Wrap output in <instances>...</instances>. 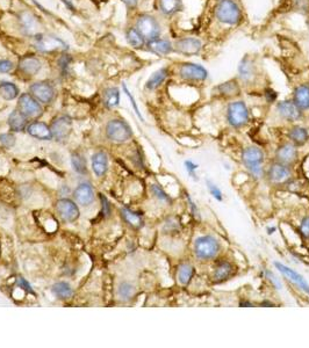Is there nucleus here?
I'll use <instances>...</instances> for the list:
<instances>
[{"label":"nucleus","mask_w":309,"mask_h":348,"mask_svg":"<svg viewBox=\"0 0 309 348\" xmlns=\"http://www.w3.org/2000/svg\"><path fill=\"white\" fill-rule=\"evenodd\" d=\"M214 15L217 21L228 26L239 25L243 18L241 7L235 0H219L215 5Z\"/></svg>","instance_id":"1"},{"label":"nucleus","mask_w":309,"mask_h":348,"mask_svg":"<svg viewBox=\"0 0 309 348\" xmlns=\"http://www.w3.org/2000/svg\"><path fill=\"white\" fill-rule=\"evenodd\" d=\"M221 245L213 236H201L194 243V254L199 260H212L220 253Z\"/></svg>","instance_id":"2"},{"label":"nucleus","mask_w":309,"mask_h":348,"mask_svg":"<svg viewBox=\"0 0 309 348\" xmlns=\"http://www.w3.org/2000/svg\"><path fill=\"white\" fill-rule=\"evenodd\" d=\"M242 160L244 165L250 171L256 179H259L264 173L263 163H264V152L257 147H249L242 152Z\"/></svg>","instance_id":"3"},{"label":"nucleus","mask_w":309,"mask_h":348,"mask_svg":"<svg viewBox=\"0 0 309 348\" xmlns=\"http://www.w3.org/2000/svg\"><path fill=\"white\" fill-rule=\"evenodd\" d=\"M135 28L139 30L147 42L158 39L162 32L157 19L150 14H141L136 20Z\"/></svg>","instance_id":"4"},{"label":"nucleus","mask_w":309,"mask_h":348,"mask_svg":"<svg viewBox=\"0 0 309 348\" xmlns=\"http://www.w3.org/2000/svg\"><path fill=\"white\" fill-rule=\"evenodd\" d=\"M227 121L232 128H242L249 122V109L243 101L229 103L227 108Z\"/></svg>","instance_id":"5"},{"label":"nucleus","mask_w":309,"mask_h":348,"mask_svg":"<svg viewBox=\"0 0 309 348\" xmlns=\"http://www.w3.org/2000/svg\"><path fill=\"white\" fill-rule=\"evenodd\" d=\"M106 135L115 143H125L131 138L133 132L127 122L122 120H112L106 125Z\"/></svg>","instance_id":"6"},{"label":"nucleus","mask_w":309,"mask_h":348,"mask_svg":"<svg viewBox=\"0 0 309 348\" xmlns=\"http://www.w3.org/2000/svg\"><path fill=\"white\" fill-rule=\"evenodd\" d=\"M35 47L41 52H57V51H67L68 45L59 37L51 35H39L35 36Z\"/></svg>","instance_id":"7"},{"label":"nucleus","mask_w":309,"mask_h":348,"mask_svg":"<svg viewBox=\"0 0 309 348\" xmlns=\"http://www.w3.org/2000/svg\"><path fill=\"white\" fill-rule=\"evenodd\" d=\"M178 75L186 82H204L208 77V71L200 64L182 63L179 66Z\"/></svg>","instance_id":"8"},{"label":"nucleus","mask_w":309,"mask_h":348,"mask_svg":"<svg viewBox=\"0 0 309 348\" xmlns=\"http://www.w3.org/2000/svg\"><path fill=\"white\" fill-rule=\"evenodd\" d=\"M18 109L28 118H37L43 113V108H42L41 103L30 93L21 94L19 97Z\"/></svg>","instance_id":"9"},{"label":"nucleus","mask_w":309,"mask_h":348,"mask_svg":"<svg viewBox=\"0 0 309 348\" xmlns=\"http://www.w3.org/2000/svg\"><path fill=\"white\" fill-rule=\"evenodd\" d=\"M173 49L180 55L196 56L202 50V42L197 37H182L174 42Z\"/></svg>","instance_id":"10"},{"label":"nucleus","mask_w":309,"mask_h":348,"mask_svg":"<svg viewBox=\"0 0 309 348\" xmlns=\"http://www.w3.org/2000/svg\"><path fill=\"white\" fill-rule=\"evenodd\" d=\"M29 93L39 102L48 105L54 100L56 91L50 83L37 82L29 87Z\"/></svg>","instance_id":"11"},{"label":"nucleus","mask_w":309,"mask_h":348,"mask_svg":"<svg viewBox=\"0 0 309 348\" xmlns=\"http://www.w3.org/2000/svg\"><path fill=\"white\" fill-rule=\"evenodd\" d=\"M50 130H51L52 137H55L58 142H63V141H66L71 133V130H72L71 118L68 115H62V116L56 117L50 125Z\"/></svg>","instance_id":"12"},{"label":"nucleus","mask_w":309,"mask_h":348,"mask_svg":"<svg viewBox=\"0 0 309 348\" xmlns=\"http://www.w3.org/2000/svg\"><path fill=\"white\" fill-rule=\"evenodd\" d=\"M41 67L42 63L37 57L33 55H26L22 56L21 58L19 59L17 70L20 72L21 75L26 76V77H33V76L39 74Z\"/></svg>","instance_id":"13"},{"label":"nucleus","mask_w":309,"mask_h":348,"mask_svg":"<svg viewBox=\"0 0 309 348\" xmlns=\"http://www.w3.org/2000/svg\"><path fill=\"white\" fill-rule=\"evenodd\" d=\"M291 175V168L281 163H276L273 165H271L268 172L269 180L272 183H276V185H280V183H284L289 180Z\"/></svg>","instance_id":"14"},{"label":"nucleus","mask_w":309,"mask_h":348,"mask_svg":"<svg viewBox=\"0 0 309 348\" xmlns=\"http://www.w3.org/2000/svg\"><path fill=\"white\" fill-rule=\"evenodd\" d=\"M56 210L58 215L67 222H74L79 217L78 206L68 198H63L57 202Z\"/></svg>","instance_id":"15"},{"label":"nucleus","mask_w":309,"mask_h":348,"mask_svg":"<svg viewBox=\"0 0 309 348\" xmlns=\"http://www.w3.org/2000/svg\"><path fill=\"white\" fill-rule=\"evenodd\" d=\"M19 21H20V26L22 32L25 33V35L27 36H34L39 35V28L40 24L37 21V19L34 17L32 13L29 12H21L18 15Z\"/></svg>","instance_id":"16"},{"label":"nucleus","mask_w":309,"mask_h":348,"mask_svg":"<svg viewBox=\"0 0 309 348\" xmlns=\"http://www.w3.org/2000/svg\"><path fill=\"white\" fill-rule=\"evenodd\" d=\"M277 112L280 117L289 122L297 121L301 117V110L295 105L294 101L285 100L279 102L277 105Z\"/></svg>","instance_id":"17"},{"label":"nucleus","mask_w":309,"mask_h":348,"mask_svg":"<svg viewBox=\"0 0 309 348\" xmlns=\"http://www.w3.org/2000/svg\"><path fill=\"white\" fill-rule=\"evenodd\" d=\"M274 265H276L277 268L279 269V271L282 275H284V276L287 277L289 281L293 282V284L299 287L301 290H303V292L306 293L307 295H309V285L307 284V281L304 280L302 275H300L299 273H296L295 270L291 269L287 266L282 265V263H280V262H276Z\"/></svg>","instance_id":"18"},{"label":"nucleus","mask_w":309,"mask_h":348,"mask_svg":"<svg viewBox=\"0 0 309 348\" xmlns=\"http://www.w3.org/2000/svg\"><path fill=\"white\" fill-rule=\"evenodd\" d=\"M146 45L149 51H151L152 53H155V55H158V56H166V55H169V53L174 51L173 44L171 43L169 40L161 39V37L148 41Z\"/></svg>","instance_id":"19"},{"label":"nucleus","mask_w":309,"mask_h":348,"mask_svg":"<svg viewBox=\"0 0 309 348\" xmlns=\"http://www.w3.org/2000/svg\"><path fill=\"white\" fill-rule=\"evenodd\" d=\"M276 158L278 163L284 164V165H292L297 159V150L295 145L293 144H284L277 150Z\"/></svg>","instance_id":"20"},{"label":"nucleus","mask_w":309,"mask_h":348,"mask_svg":"<svg viewBox=\"0 0 309 348\" xmlns=\"http://www.w3.org/2000/svg\"><path fill=\"white\" fill-rule=\"evenodd\" d=\"M27 132L30 136L35 137L41 141H50L52 140V133L50 128L43 122H33L27 127Z\"/></svg>","instance_id":"21"},{"label":"nucleus","mask_w":309,"mask_h":348,"mask_svg":"<svg viewBox=\"0 0 309 348\" xmlns=\"http://www.w3.org/2000/svg\"><path fill=\"white\" fill-rule=\"evenodd\" d=\"M215 91L217 95H220L222 98H234L241 93V87H239L237 80L231 79L216 86Z\"/></svg>","instance_id":"22"},{"label":"nucleus","mask_w":309,"mask_h":348,"mask_svg":"<svg viewBox=\"0 0 309 348\" xmlns=\"http://www.w3.org/2000/svg\"><path fill=\"white\" fill-rule=\"evenodd\" d=\"M157 6L159 12L166 17H172L184 9L182 0H157Z\"/></svg>","instance_id":"23"},{"label":"nucleus","mask_w":309,"mask_h":348,"mask_svg":"<svg viewBox=\"0 0 309 348\" xmlns=\"http://www.w3.org/2000/svg\"><path fill=\"white\" fill-rule=\"evenodd\" d=\"M75 200L78 202L79 204L83 205H89L94 198V192L89 183H82L79 185L74 192Z\"/></svg>","instance_id":"24"},{"label":"nucleus","mask_w":309,"mask_h":348,"mask_svg":"<svg viewBox=\"0 0 309 348\" xmlns=\"http://www.w3.org/2000/svg\"><path fill=\"white\" fill-rule=\"evenodd\" d=\"M28 117L25 116L19 109L13 110L9 116V125L11 130L15 132H20L28 127Z\"/></svg>","instance_id":"25"},{"label":"nucleus","mask_w":309,"mask_h":348,"mask_svg":"<svg viewBox=\"0 0 309 348\" xmlns=\"http://www.w3.org/2000/svg\"><path fill=\"white\" fill-rule=\"evenodd\" d=\"M294 103L299 107V109L308 110L309 109V86L300 85L294 91Z\"/></svg>","instance_id":"26"},{"label":"nucleus","mask_w":309,"mask_h":348,"mask_svg":"<svg viewBox=\"0 0 309 348\" xmlns=\"http://www.w3.org/2000/svg\"><path fill=\"white\" fill-rule=\"evenodd\" d=\"M234 271V266L229 261H221L216 265L214 270V281L220 284V282L226 281L227 279L230 277V275Z\"/></svg>","instance_id":"27"},{"label":"nucleus","mask_w":309,"mask_h":348,"mask_svg":"<svg viewBox=\"0 0 309 348\" xmlns=\"http://www.w3.org/2000/svg\"><path fill=\"white\" fill-rule=\"evenodd\" d=\"M238 75L244 83H250L255 76V66L249 57L242 59L238 66Z\"/></svg>","instance_id":"28"},{"label":"nucleus","mask_w":309,"mask_h":348,"mask_svg":"<svg viewBox=\"0 0 309 348\" xmlns=\"http://www.w3.org/2000/svg\"><path fill=\"white\" fill-rule=\"evenodd\" d=\"M167 76H169V70H167L166 67L159 68V70L154 72L151 77L148 79V82L146 84V87L150 91L158 89V87L161 86L164 82H165Z\"/></svg>","instance_id":"29"},{"label":"nucleus","mask_w":309,"mask_h":348,"mask_svg":"<svg viewBox=\"0 0 309 348\" xmlns=\"http://www.w3.org/2000/svg\"><path fill=\"white\" fill-rule=\"evenodd\" d=\"M108 167V159L107 156H106L104 152H98L92 157V168L94 171V173L98 175V177H101L106 173Z\"/></svg>","instance_id":"30"},{"label":"nucleus","mask_w":309,"mask_h":348,"mask_svg":"<svg viewBox=\"0 0 309 348\" xmlns=\"http://www.w3.org/2000/svg\"><path fill=\"white\" fill-rule=\"evenodd\" d=\"M126 40H127L129 45H132L135 49H142L147 43V41L144 40V37L141 35V33L135 27H131L126 32Z\"/></svg>","instance_id":"31"},{"label":"nucleus","mask_w":309,"mask_h":348,"mask_svg":"<svg viewBox=\"0 0 309 348\" xmlns=\"http://www.w3.org/2000/svg\"><path fill=\"white\" fill-rule=\"evenodd\" d=\"M288 137L295 145H303L307 143L309 140V133L307 129L302 127H294L291 129V131L288 133Z\"/></svg>","instance_id":"32"},{"label":"nucleus","mask_w":309,"mask_h":348,"mask_svg":"<svg viewBox=\"0 0 309 348\" xmlns=\"http://www.w3.org/2000/svg\"><path fill=\"white\" fill-rule=\"evenodd\" d=\"M18 95L19 89L15 84L10 82L0 83V97L5 100H13V99L18 98Z\"/></svg>","instance_id":"33"},{"label":"nucleus","mask_w":309,"mask_h":348,"mask_svg":"<svg viewBox=\"0 0 309 348\" xmlns=\"http://www.w3.org/2000/svg\"><path fill=\"white\" fill-rule=\"evenodd\" d=\"M194 275V267L190 263H181L178 268V281L181 285H189Z\"/></svg>","instance_id":"34"},{"label":"nucleus","mask_w":309,"mask_h":348,"mask_svg":"<svg viewBox=\"0 0 309 348\" xmlns=\"http://www.w3.org/2000/svg\"><path fill=\"white\" fill-rule=\"evenodd\" d=\"M104 102L108 108H114L120 102V91L116 87H110L104 93Z\"/></svg>","instance_id":"35"},{"label":"nucleus","mask_w":309,"mask_h":348,"mask_svg":"<svg viewBox=\"0 0 309 348\" xmlns=\"http://www.w3.org/2000/svg\"><path fill=\"white\" fill-rule=\"evenodd\" d=\"M122 216H123L125 221L127 222L128 224H131L132 227L141 228L143 225V220H142V217H141V215H139L137 213L132 212V210L123 208L122 209Z\"/></svg>","instance_id":"36"},{"label":"nucleus","mask_w":309,"mask_h":348,"mask_svg":"<svg viewBox=\"0 0 309 348\" xmlns=\"http://www.w3.org/2000/svg\"><path fill=\"white\" fill-rule=\"evenodd\" d=\"M52 293L58 298H62V300H68V298L72 296V289L70 285H68L67 282H58V284L54 285Z\"/></svg>","instance_id":"37"},{"label":"nucleus","mask_w":309,"mask_h":348,"mask_svg":"<svg viewBox=\"0 0 309 348\" xmlns=\"http://www.w3.org/2000/svg\"><path fill=\"white\" fill-rule=\"evenodd\" d=\"M71 164L76 172H78V173H81V174L86 173V162L82 156H79L77 154L72 155Z\"/></svg>","instance_id":"38"},{"label":"nucleus","mask_w":309,"mask_h":348,"mask_svg":"<svg viewBox=\"0 0 309 348\" xmlns=\"http://www.w3.org/2000/svg\"><path fill=\"white\" fill-rule=\"evenodd\" d=\"M134 293H135L134 287L127 284V282H123V284H121L119 287V295L123 301L131 300V298L134 296Z\"/></svg>","instance_id":"39"},{"label":"nucleus","mask_w":309,"mask_h":348,"mask_svg":"<svg viewBox=\"0 0 309 348\" xmlns=\"http://www.w3.org/2000/svg\"><path fill=\"white\" fill-rule=\"evenodd\" d=\"M151 190H152V193H154L155 196L158 198V200L164 201V202H171V198H170L169 195H167L165 192H164V190L159 186L152 185L151 186Z\"/></svg>","instance_id":"40"},{"label":"nucleus","mask_w":309,"mask_h":348,"mask_svg":"<svg viewBox=\"0 0 309 348\" xmlns=\"http://www.w3.org/2000/svg\"><path fill=\"white\" fill-rule=\"evenodd\" d=\"M0 143H2L4 148L10 149L15 144V137L11 135V133H2L0 135Z\"/></svg>","instance_id":"41"},{"label":"nucleus","mask_w":309,"mask_h":348,"mask_svg":"<svg viewBox=\"0 0 309 348\" xmlns=\"http://www.w3.org/2000/svg\"><path fill=\"white\" fill-rule=\"evenodd\" d=\"M207 186H208L209 192H211V194L213 195V197L216 198L217 201H222L223 200L222 192H221L219 187H217L216 185H214V183L211 182V181H207Z\"/></svg>","instance_id":"42"},{"label":"nucleus","mask_w":309,"mask_h":348,"mask_svg":"<svg viewBox=\"0 0 309 348\" xmlns=\"http://www.w3.org/2000/svg\"><path fill=\"white\" fill-rule=\"evenodd\" d=\"M14 68V64L9 59H0V74H9Z\"/></svg>","instance_id":"43"},{"label":"nucleus","mask_w":309,"mask_h":348,"mask_svg":"<svg viewBox=\"0 0 309 348\" xmlns=\"http://www.w3.org/2000/svg\"><path fill=\"white\" fill-rule=\"evenodd\" d=\"M185 167H186V171L189 172V174L191 175V177H192L194 180H197V174H196V171L198 170L197 164L191 162V160H186Z\"/></svg>","instance_id":"44"},{"label":"nucleus","mask_w":309,"mask_h":348,"mask_svg":"<svg viewBox=\"0 0 309 348\" xmlns=\"http://www.w3.org/2000/svg\"><path fill=\"white\" fill-rule=\"evenodd\" d=\"M300 232L304 238H309V216L304 217L300 224Z\"/></svg>","instance_id":"45"},{"label":"nucleus","mask_w":309,"mask_h":348,"mask_svg":"<svg viewBox=\"0 0 309 348\" xmlns=\"http://www.w3.org/2000/svg\"><path fill=\"white\" fill-rule=\"evenodd\" d=\"M72 62V57L70 55H67V53H64V55L60 57L59 60H58V65H59V67L62 68V70H67L69 65H70V63Z\"/></svg>","instance_id":"46"},{"label":"nucleus","mask_w":309,"mask_h":348,"mask_svg":"<svg viewBox=\"0 0 309 348\" xmlns=\"http://www.w3.org/2000/svg\"><path fill=\"white\" fill-rule=\"evenodd\" d=\"M123 91L126 92V94H127V97H128L129 99H131V102H132V105H133V107H134V109H135V113H136V115H137V116H139V117L141 118V120H142V121H143V117H142V115H141V113H140V110H139V107H137V105H136V102H135V99H134V98H133V95H132V93H131V92H129V91H128V89H127V86H126V85H125V84H123Z\"/></svg>","instance_id":"47"},{"label":"nucleus","mask_w":309,"mask_h":348,"mask_svg":"<svg viewBox=\"0 0 309 348\" xmlns=\"http://www.w3.org/2000/svg\"><path fill=\"white\" fill-rule=\"evenodd\" d=\"M166 227L167 231H178L180 229V224L175 219H170L166 222Z\"/></svg>","instance_id":"48"},{"label":"nucleus","mask_w":309,"mask_h":348,"mask_svg":"<svg viewBox=\"0 0 309 348\" xmlns=\"http://www.w3.org/2000/svg\"><path fill=\"white\" fill-rule=\"evenodd\" d=\"M277 93L274 92L272 89H268L265 91V98H266V100H268V102H274L277 100Z\"/></svg>","instance_id":"49"},{"label":"nucleus","mask_w":309,"mask_h":348,"mask_svg":"<svg viewBox=\"0 0 309 348\" xmlns=\"http://www.w3.org/2000/svg\"><path fill=\"white\" fill-rule=\"evenodd\" d=\"M266 275H268V279H269V280L271 281V282H272V285L274 286V287H276V288L277 289H280L281 288V285H280V282H279V280H278V279L276 277V276H274V274L273 273H271V271H266Z\"/></svg>","instance_id":"50"},{"label":"nucleus","mask_w":309,"mask_h":348,"mask_svg":"<svg viewBox=\"0 0 309 348\" xmlns=\"http://www.w3.org/2000/svg\"><path fill=\"white\" fill-rule=\"evenodd\" d=\"M188 200H189V203H190V205H191V209H192V212H193V215L196 216V217H200V215H199V209L197 208L196 203H194V202H193L192 200H191V197L189 196V195H188Z\"/></svg>","instance_id":"51"},{"label":"nucleus","mask_w":309,"mask_h":348,"mask_svg":"<svg viewBox=\"0 0 309 348\" xmlns=\"http://www.w3.org/2000/svg\"><path fill=\"white\" fill-rule=\"evenodd\" d=\"M122 2H123L125 5L131 10L135 9V7L137 6V4H139V0H122Z\"/></svg>","instance_id":"52"},{"label":"nucleus","mask_w":309,"mask_h":348,"mask_svg":"<svg viewBox=\"0 0 309 348\" xmlns=\"http://www.w3.org/2000/svg\"><path fill=\"white\" fill-rule=\"evenodd\" d=\"M18 285L20 286V287H24V289L28 290V292H32V289H30V286L22 277H19L18 279Z\"/></svg>","instance_id":"53"},{"label":"nucleus","mask_w":309,"mask_h":348,"mask_svg":"<svg viewBox=\"0 0 309 348\" xmlns=\"http://www.w3.org/2000/svg\"><path fill=\"white\" fill-rule=\"evenodd\" d=\"M100 198L102 200V202H104V213H105V215H108V214H109L108 201L106 200V197H105V196H100Z\"/></svg>","instance_id":"54"},{"label":"nucleus","mask_w":309,"mask_h":348,"mask_svg":"<svg viewBox=\"0 0 309 348\" xmlns=\"http://www.w3.org/2000/svg\"><path fill=\"white\" fill-rule=\"evenodd\" d=\"M274 230H276V229H274V228H272V229H269V233H272Z\"/></svg>","instance_id":"55"}]
</instances>
